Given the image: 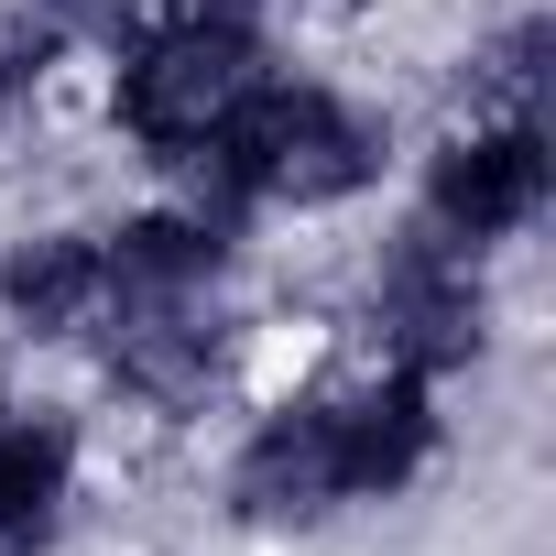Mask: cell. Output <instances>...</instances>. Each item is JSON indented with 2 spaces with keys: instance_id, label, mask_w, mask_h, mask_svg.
Segmentation results:
<instances>
[{
  "instance_id": "obj_1",
  "label": "cell",
  "mask_w": 556,
  "mask_h": 556,
  "mask_svg": "<svg viewBox=\"0 0 556 556\" xmlns=\"http://www.w3.org/2000/svg\"><path fill=\"white\" fill-rule=\"evenodd\" d=\"M186 175H197V218L218 229H240L251 207H350L382 186V121L317 77H262L240 121L207 153H186Z\"/></svg>"
},
{
  "instance_id": "obj_2",
  "label": "cell",
  "mask_w": 556,
  "mask_h": 556,
  "mask_svg": "<svg viewBox=\"0 0 556 556\" xmlns=\"http://www.w3.org/2000/svg\"><path fill=\"white\" fill-rule=\"evenodd\" d=\"M273 77V55H262V34L240 23V12H175L164 34H142L131 55H121V131L153 153V164H186V153H207L229 121H240V99Z\"/></svg>"
},
{
  "instance_id": "obj_3",
  "label": "cell",
  "mask_w": 556,
  "mask_h": 556,
  "mask_svg": "<svg viewBox=\"0 0 556 556\" xmlns=\"http://www.w3.org/2000/svg\"><path fill=\"white\" fill-rule=\"evenodd\" d=\"M371 350L382 371H415V382H447L491 350V295H480V251L437 240L426 218L382 251L371 273Z\"/></svg>"
},
{
  "instance_id": "obj_4",
  "label": "cell",
  "mask_w": 556,
  "mask_h": 556,
  "mask_svg": "<svg viewBox=\"0 0 556 556\" xmlns=\"http://www.w3.org/2000/svg\"><path fill=\"white\" fill-rule=\"evenodd\" d=\"M545 197H556L545 121H480V131H458V142L426 164V229L458 240V251H491V240L534 229Z\"/></svg>"
},
{
  "instance_id": "obj_5",
  "label": "cell",
  "mask_w": 556,
  "mask_h": 556,
  "mask_svg": "<svg viewBox=\"0 0 556 556\" xmlns=\"http://www.w3.org/2000/svg\"><path fill=\"white\" fill-rule=\"evenodd\" d=\"M350 491H339V426H328V393L317 404H273L251 437H240V458H229V513L251 523V534H306V523H328Z\"/></svg>"
},
{
  "instance_id": "obj_6",
  "label": "cell",
  "mask_w": 556,
  "mask_h": 556,
  "mask_svg": "<svg viewBox=\"0 0 556 556\" xmlns=\"http://www.w3.org/2000/svg\"><path fill=\"white\" fill-rule=\"evenodd\" d=\"M229 371V328L207 295H153V306H121L110 328V382L142 393L153 415H197Z\"/></svg>"
},
{
  "instance_id": "obj_7",
  "label": "cell",
  "mask_w": 556,
  "mask_h": 556,
  "mask_svg": "<svg viewBox=\"0 0 556 556\" xmlns=\"http://www.w3.org/2000/svg\"><path fill=\"white\" fill-rule=\"evenodd\" d=\"M328 426H339V491L350 502H393L437 458V382L371 371L361 393H328Z\"/></svg>"
},
{
  "instance_id": "obj_8",
  "label": "cell",
  "mask_w": 556,
  "mask_h": 556,
  "mask_svg": "<svg viewBox=\"0 0 556 556\" xmlns=\"http://www.w3.org/2000/svg\"><path fill=\"white\" fill-rule=\"evenodd\" d=\"M77 502V415L0 404V556H45Z\"/></svg>"
},
{
  "instance_id": "obj_9",
  "label": "cell",
  "mask_w": 556,
  "mask_h": 556,
  "mask_svg": "<svg viewBox=\"0 0 556 556\" xmlns=\"http://www.w3.org/2000/svg\"><path fill=\"white\" fill-rule=\"evenodd\" d=\"M99 306H110L99 229H34V240L0 251V317H12L23 339H77Z\"/></svg>"
},
{
  "instance_id": "obj_10",
  "label": "cell",
  "mask_w": 556,
  "mask_h": 556,
  "mask_svg": "<svg viewBox=\"0 0 556 556\" xmlns=\"http://www.w3.org/2000/svg\"><path fill=\"white\" fill-rule=\"evenodd\" d=\"M110 251V306H153V295H218L229 273V229L197 218V207H142Z\"/></svg>"
},
{
  "instance_id": "obj_11",
  "label": "cell",
  "mask_w": 556,
  "mask_h": 556,
  "mask_svg": "<svg viewBox=\"0 0 556 556\" xmlns=\"http://www.w3.org/2000/svg\"><path fill=\"white\" fill-rule=\"evenodd\" d=\"M545 55H556V23H545V12L502 23V34L469 55V110H491V121H545Z\"/></svg>"
},
{
  "instance_id": "obj_12",
  "label": "cell",
  "mask_w": 556,
  "mask_h": 556,
  "mask_svg": "<svg viewBox=\"0 0 556 556\" xmlns=\"http://www.w3.org/2000/svg\"><path fill=\"white\" fill-rule=\"evenodd\" d=\"M55 55H66V34L34 12V0H0V110H23L55 77Z\"/></svg>"
},
{
  "instance_id": "obj_13",
  "label": "cell",
  "mask_w": 556,
  "mask_h": 556,
  "mask_svg": "<svg viewBox=\"0 0 556 556\" xmlns=\"http://www.w3.org/2000/svg\"><path fill=\"white\" fill-rule=\"evenodd\" d=\"M164 12H251V0H164Z\"/></svg>"
},
{
  "instance_id": "obj_14",
  "label": "cell",
  "mask_w": 556,
  "mask_h": 556,
  "mask_svg": "<svg viewBox=\"0 0 556 556\" xmlns=\"http://www.w3.org/2000/svg\"><path fill=\"white\" fill-rule=\"evenodd\" d=\"M34 12H45V0H34Z\"/></svg>"
}]
</instances>
